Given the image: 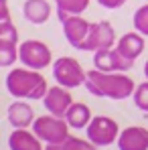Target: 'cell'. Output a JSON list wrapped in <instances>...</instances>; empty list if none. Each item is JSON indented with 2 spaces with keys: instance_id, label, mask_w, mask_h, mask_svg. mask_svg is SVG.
<instances>
[{
  "instance_id": "obj_18",
  "label": "cell",
  "mask_w": 148,
  "mask_h": 150,
  "mask_svg": "<svg viewBox=\"0 0 148 150\" xmlns=\"http://www.w3.org/2000/svg\"><path fill=\"white\" fill-rule=\"evenodd\" d=\"M18 57V51H16V43H10V41H0V65L2 67H10Z\"/></svg>"
},
{
  "instance_id": "obj_10",
  "label": "cell",
  "mask_w": 148,
  "mask_h": 150,
  "mask_svg": "<svg viewBox=\"0 0 148 150\" xmlns=\"http://www.w3.org/2000/svg\"><path fill=\"white\" fill-rule=\"evenodd\" d=\"M61 25H63V35L69 41V45L75 47V49H81L83 43H85V39H87V33H89L91 23H87L79 14H71V16H65L61 21Z\"/></svg>"
},
{
  "instance_id": "obj_20",
  "label": "cell",
  "mask_w": 148,
  "mask_h": 150,
  "mask_svg": "<svg viewBox=\"0 0 148 150\" xmlns=\"http://www.w3.org/2000/svg\"><path fill=\"white\" fill-rule=\"evenodd\" d=\"M132 23H134V28H136L140 35L148 37V4L140 6V8L134 12V18H132Z\"/></svg>"
},
{
  "instance_id": "obj_25",
  "label": "cell",
  "mask_w": 148,
  "mask_h": 150,
  "mask_svg": "<svg viewBox=\"0 0 148 150\" xmlns=\"http://www.w3.org/2000/svg\"><path fill=\"white\" fill-rule=\"evenodd\" d=\"M45 150H63V146H61V144H47Z\"/></svg>"
},
{
  "instance_id": "obj_6",
  "label": "cell",
  "mask_w": 148,
  "mask_h": 150,
  "mask_svg": "<svg viewBox=\"0 0 148 150\" xmlns=\"http://www.w3.org/2000/svg\"><path fill=\"white\" fill-rule=\"evenodd\" d=\"M18 59L21 63L28 67V69H45L51 63V49L43 43V41H25L18 47Z\"/></svg>"
},
{
  "instance_id": "obj_17",
  "label": "cell",
  "mask_w": 148,
  "mask_h": 150,
  "mask_svg": "<svg viewBox=\"0 0 148 150\" xmlns=\"http://www.w3.org/2000/svg\"><path fill=\"white\" fill-rule=\"evenodd\" d=\"M55 4H57L59 18L63 21L65 16H71V14H81V12L89 6V0H55Z\"/></svg>"
},
{
  "instance_id": "obj_1",
  "label": "cell",
  "mask_w": 148,
  "mask_h": 150,
  "mask_svg": "<svg viewBox=\"0 0 148 150\" xmlns=\"http://www.w3.org/2000/svg\"><path fill=\"white\" fill-rule=\"evenodd\" d=\"M87 91L96 98H110V100H126L130 96H134L136 91V83L132 81V77L120 73H106L99 69L87 71L85 83Z\"/></svg>"
},
{
  "instance_id": "obj_24",
  "label": "cell",
  "mask_w": 148,
  "mask_h": 150,
  "mask_svg": "<svg viewBox=\"0 0 148 150\" xmlns=\"http://www.w3.org/2000/svg\"><path fill=\"white\" fill-rule=\"evenodd\" d=\"M98 2L103 6V8H112V10H114V8H120L126 0H98Z\"/></svg>"
},
{
  "instance_id": "obj_21",
  "label": "cell",
  "mask_w": 148,
  "mask_h": 150,
  "mask_svg": "<svg viewBox=\"0 0 148 150\" xmlns=\"http://www.w3.org/2000/svg\"><path fill=\"white\" fill-rule=\"evenodd\" d=\"M132 98H134V103H136L138 110L148 112V81L140 83V85H136V91H134Z\"/></svg>"
},
{
  "instance_id": "obj_19",
  "label": "cell",
  "mask_w": 148,
  "mask_h": 150,
  "mask_svg": "<svg viewBox=\"0 0 148 150\" xmlns=\"http://www.w3.org/2000/svg\"><path fill=\"white\" fill-rule=\"evenodd\" d=\"M61 146H63V150H96V144L91 140H83L77 136H67L61 142Z\"/></svg>"
},
{
  "instance_id": "obj_7",
  "label": "cell",
  "mask_w": 148,
  "mask_h": 150,
  "mask_svg": "<svg viewBox=\"0 0 148 150\" xmlns=\"http://www.w3.org/2000/svg\"><path fill=\"white\" fill-rule=\"evenodd\" d=\"M114 41H116V33H114V26L108 21L91 23L81 51H93L96 53V51L101 49H110V47H114Z\"/></svg>"
},
{
  "instance_id": "obj_16",
  "label": "cell",
  "mask_w": 148,
  "mask_h": 150,
  "mask_svg": "<svg viewBox=\"0 0 148 150\" xmlns=\"http://www.w3.org/2000/svg\"><path fill=\"white\" fill-rule=\"evenodd\" d=\"M65 120H67V124L71 126V128L81 130V128H87L93 118H91L89 105H85V103H81V101H73L71 108H69L67 114H65Z\"/></svg>"
},
{
  "instance_id": "obj_23",
  "label": "cell",
  "mask_w": 148,
  "mask_h": 150,
  "mask_svg": "<svg viewBox=\"0 0 148 150\" xmlns=\"http://www.w3.org/2000/svg\"><path fill=\"white\" fill-rule=\"evenodd\" d=\"M10 14H8V4L6 0H0V23H8Z\"/></svg>"
},
{
  "instance_id": "obj_3",
  "label": "cell",
  "mask_w": 148,
  "mask_h": 150,
  "mask_svg": "<svg viewBox=\"0 0 148 150\" xmlns=\"http://www.w3.org/2000/svg\"><path fill=\"white\" fill-rule=\"evenodd\" d=\"M69 128L71 126L67 124L65 118H59V116H39L35 118L33 122V132L45 140L47 144H61L67 136H69Z\"/></svg>"
},
{
  "instance_id": "obj_8",
  "label": "cell",
  "mask_w": 148,
  "mask_h": 150,
  "mask_svg": "<svg viewBox=\"0 0 148 150\" xmlns=\"http://www.w3.org/2000/svg\"><path fill=\"white\" fill-rule=\"evenodd\" d=\"M93 65H96V69L106 71V73H120V71L132 69L134 61L126 59L118 49L110 47V49H101L93 53Z\"/></svg>"
},
{
  "instance_id": "obj_5",
  "label": "cell",
  "mask_w": 148,
  "mask_h": 150,
  "mask_svg": "<svg viewBox=\"0 0 148 150\" xmlns=\"http://www.w3.org/2000/svg\"><path fill=\"white\" fill-rule=\"evenodd\" d=\"M87 138L96 144V146H110L114 144V140L120 138V126L114 118L108 116H96L89 126L85 128Z\"/></svg>"
},
{
  "instance_id": "obj_9",
  "label": "cell",
  "mask_w": 148,
  "mask_h": 150,
  "mask_svg": "<svg viewBox=\"0 0 148 150\" xmlns=\"http://www.w3.org/2000/svg\"><path fill=\"white\" fill-rule=\"evenodd\" d=\"M71 103H73V98H71L69 89L59 85V83L49 87V91L43 98V105L47 108V112L53 114V116H59V118H65L67 110L71 108Z\"/></svg>"
},
{
  "instance_id": "obj_12",
  "label": "cell",
  "mask_w": 148,
  "mask_h": 150,
  "mask_svg": "<svg viewBox=\"0 0 148 150\" xmlns=\"http://www.w3.org/2000/svg\"><path fill=\"white\" fill-rule=\"evenodd\" d=\"M116 49L120 51L126 59L136 61V59L142 55V51H144V35H140L138 30H136V33H126L124 37L118 39Z\"/></svg>"
},
{
  "instance_id": "obj_4",
  "label": "cell",
  "mask_w": 148,
  "mask_h": 150,
  "mask_svg": "<svg viewBox=\"0 0 148 150\" xmlns=\"http://www.w3.org/2000/svg\"><path fill=\"white\" fill-rule=\"evenodd\" d=\"M53 77H55V81L59 85L71 89V87H77V85L85 83L87 71H83L79 61L73 59V57H59L53 63Z\"/></svg>"
},
{
  "instance_id": "obj_2",
  "label": "cell",
  "mask_w": 148,
  "mask_h": 150,
  "mask_svg": "<svg viewBox=\"0 0 148 150\" xmlns=\"http://www.w3.org/2000/svg\"><path fill=\"white\" fill-rule=\"evenodd\" d=\"M6 89L16 100H43L49 85L37 69L16 67L6 75Z\"/></svg>"
},
{
  "instance_id": "obj_26",
  "label": "cell",
  "mask_w": 148,
  "mask_h": 150,
  "mask_svg": "<svg viewBox=\"0 0 148 150\" xmlns=\"http://www.w3.org/2000/svg\"><path fill=\"white\" fill-rule=\"evenodd\" d=\"M144 75H146V79H148V61H146V65H144Z\"/></svg>"
},
{
  "instance_id": "obj_14",
  "label": "cell",
  "mask_w": 148,
  "mask_h": 150,
  "mask_svg": "<svg viewBox=\"0 0 148 150\" xmlns=\"http://www.w3.org/2000/svg\"><path fill=\"white\" fill-rule=\"evenodd\" d=\"M8 122L14 126V128H28V126L35 122V114H33V108L25 103V101H14L8 105Z\"/></svg>"
},
{
  "instance_id": "obj_22",
  "label": "cell",
  "mask_w": 148,
  "mask_h": 150,
  "mask_svg": "<svg viewBox=\"0 0 148 150\" xmlns=\"http://www.w3.org/2000/svg\"><path fill=\"white\" fill-rule=\"evenodd\" d=\"M0 41H10V43L18 41V30H16V26L10 21L8 23H0Z\"/></svg>"
},
{
  "instance_id": "obj_11",
  "label": "cell",
  "mask_w": 148,
  "mask_h": 150,
  "mask_svg": "<svg viewBox=\"0 0 148 150\" xmlns=\"http://www.w3.org/2000/svg\"><path fill=\"white\" fill-rule=\"evenodd\" d=\"M116 142L120 150H148V130L142 126H130L120 132Z\"/></svg>"
},
{
  "instance_id": "obj_13",
  "label": "cell",
  "mask_w": 148,
  "mask_h": 150,
  "mask_svg": "<svg viewBox=\"0 0 148 150\" xmlns=\"http://www.w3.org/2000/svg\"><path fill=\"white\" fill-rule=\"evenodd\" d=\"M8 146L10 150H43L41 138L26 128H14V132L8 136Z\"/></svg>"
},
{
  "instance_id": "obj_15",
  "label": "cell",
  "mask_w": 148,
  "mask_h": 150,
  "mask_svg": "<svg viewBox=\"0 0 148 150\" xmlns=\"http://www.w3.org/2000/svg\"><path fill=\"white\" fill-rule=\"evenodd\" d=\"M23 14L28 23L33 25H43L51 16V6L47 0H26L23 6Z\"/></svg>"
}]
</instances>
